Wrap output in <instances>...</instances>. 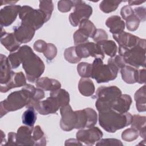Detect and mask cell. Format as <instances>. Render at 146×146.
<instances>
[{
	"instance_id": "cell-5",
	"label": "cell",
	"mask_w": 146,
	"mask_h": 146,
	"mask_svg": "<svg viewBox=\"0 0 146 146\" xmlns=\"http://www.w3.org/2000/svg\"><path fill=\"white\" fill-rule=\"evenodd\" d=\"M17 145H45L46 139L44 132L39 125L21 126L17 130Z\"/></svg>"
},
{
	"instance_id": "cell-24",
	"label": "cell",
	"mask_w": 146,
	"mask_h": 146,
	"mask_svg": "<svg viewBox=\"0 0 146 146\" xmlns=\"http://www.w3.org/2000/svg\"><path fill=\"white\" fill-rule=\"evenodd\" d=\"M36 87L46 91H54L58 90L61 87L59 81L47 77L39 78L35 81Z\"/></svg>"
},
{
	"instance_id": "cell-28",
	"label": "cell",
	"mask_w": 146,
	"mask_h": 146,
	"mask_svg": "<svg viewBox=\"0 0 146 146\" xmlns=\"http://www.w3.org/2000/svg\"><path fill=\"white\" fill-rule=\"evenodd\" d=\"M96 43L100 47L104 54L111 57L116 55L117 48L116 43L113 41L104 40Z\"/></svg>"
},
{
	"instance_id": "cell-12",
	"label": "cell",
	"mask_w": 146,
	"mask_h": 146,
	"mask_svg": "<svg viewBox=\"0 0 146 146\" xmlns=\"http://www.w3.org/2000/svg\"><path fill=\"white\" fill-rule=\"evenodd\" d=\"M75 112L77 115L76 129L90 128L96 123L97 113L92 108H87Z\"/></svg>"
},
{
	"instance_id": "cell-49",
	"label": "cell",
	"mask_w": 146,
	"mask_h": 146,
	"mask_svg": "<svg viewBox=\"0 0 146 146\" xmlns=\"http://www.w3.org/2000/svg\"><path fill=\"white\" fill-rule=\"evenodd\" d=\"M145 1H129L128 3L130 6L132 5H140V3H144Z\"/></svg>"
},
{
	"instance_id": "cell-38",
	"label": "cell",
	"mask_w": 146,
	"mask_h": 146,
	"mask_svg": "<svg viewBox=\"0 0 146 146\" xmlns=\"http://www.w3.org/2000/svg\"><path fill=\"white\" fill-rule=\"evenodd\" d=\"M8 60L11 68H17L22 63L18 51L11 53L8 56Z\"/></svg>"
},
{
	"instance_id": "cell-40",
	"label": "cell",
	"mask_w": 146,
	"mask_h": 146,
	"mask_svg": "<svg viewBox=\"0 0 146 146\" xmlns=\"http://www.w3.org/2000/svg\"><path fill=\"white\" fill-rule=\"evenodd\" d=\"M57 53L56 47L51 43H47L46 50L43 52L44 55L48 60H52L55 57Z\"/></svg>"
},
{
	"instance_id": "cell-20",
	"label": "cell",
	"mask_w": 146,
	"mask_h": 146,
	"mask_svg": "<svg viewBox=\"0 0 146 146\" xmlns=\"http://www.w3.org/2000/svg\"><path fill=\"white\" fill-rule=\"evenodd\" d=\"M1 27V43L10 52L18 50L21 43L17 40L14 33H7L6 31H3V27Z\"/></svg>"
},
{
	"instance_id": "cell-31",
	"label": "cell",
	"mask_w": 146,
	"mask_h": 146,
	"mask_svg": "<svg viewBox=\"0 0 146 146\" xmlns=\"http://www.w3.org/2000/svg\"><path fill=\"white\" fill-rule=\"evenodd\" d=\"M122 1H103L100 3V10L106 13H111L116 10Z\"/></svg>"
},
{
	"instance_id": "cell-2",
	"label": "cell",
	"mask_w": 146,
	"mask_h": 146,
	"mask_svg": "<svg viewBox=\"0 0 146 146\" xmlns=\"http://www.w3.org/2000/svg\"><path fill=\"white\" fill-rule=\"evenodd\" d=\"M132 118V116L128 112L121 113L113 110L99 112V114L100 125L110 133H114L131 124Z\"/></svg>"
},
{
	"instance_id": "cell-37",
	"label": "cell",
	"mask_w": 146,
	"mask_h": 146,
	"mask_svg": "<svg viewBox=\"0 0 146 146\" xmlns=\"http://www.w3.org/2000/svg\"><path fill=\"white\" fill-rule=\"evenodd\" d=\"M125 21L127 28L129 31L136 30L138 28L140 22V19L135 14H133L128 17Z\"/></svg>"
},
{
	"instance_id": "cell-30",
	"label": "cell",
	"mask_w": 146,
	"mask_h": 146,
	"mask_svg": "<svg viewBox=\"0 0 146 146\" xmlns=\"http://www.w3.org/2000/svg\"><path fill=\"white\" fill-rule=\"evenodd\" d=\"M36 118L37 116L35 108L34 107H29L23 112L22 116V121L24 124L29 127H33Z\"/></svg>"
},
{
	"instance_id": "cell-14",
	"label": "cell",
	"mask_w": 146,
	"mask_h": 146,
	"mask_svg": "<svg viewBox=\"0 0 146 146\" xmlns=\"http://www.w3.org/2000/svg\"><path fill=\"white\" fill-rule=\"evenodd\" d=\"M60 113L62 116L60 121L61 128L66 131H70L75 128L77 123V115L76 112L72 111L69 104L60 108Z\"/></svg>"
},
{
	"instance_id": "cell-36",
	"label": "cell",
	"mask_w": 146,
	"mask_h": 146,
	"mask_svg": "<svg viewBox=\"0 0 146 146\" xmlns=\"http://www.w3.org/2000/svg\"><path fill=\"white\" fill-rule=\"evenodd\" d=\"M139 135V132L135 128H131L125 129L121 134V138L123 140L127 141H131L135 140Z\"/></svg>"
},
{
	"instance_id": "cell-43",
	"label": "cell",
	"mask_w": 146,
	"mask_h": 146,
	"mask_svg": "<svg viewBox=\"0 0 146 146\" xmlns=\"http://www.w3.org/2000/svg\"><path fill=\"white\" fill-rule=\"evenodd\" d=\"M47 43L42 40H38L36 41L34 44V48L38 52H44L46 50Z\"/></svg>"
},
{
	"instance_id": "cell-4",
	"label": "cell",
	"mask_w": 146,
	"mask_h": 146,
	"mask_svg": "<svg viewBox=\"0 0 146 146\" xmlns=\"http://www.w3.org/2000/svg\"><path fill=\"white\" fill-rule=\"evenodd\" d=\"M34 86L26 84L20 91L11 92L1 102V117L8 112L14 111L26 106L30 102L31 95Z\"/></svg>"
},
{
	"instance_id": "cell-45",
	"label": "cell",
	"mask_w": 146,
	"mask_h": 146,
	"mask_svg": "<svg viewBox=\"0 0 146 146\" xmlns=\"http://www.w3.org/2000/svg\"><path fill=\"white\" fill-rule=\"evenodd\" d=\"M133 11L140 21H144L145 20V9L144 7H139L135 8Z\"/></svg>"
},
{
	"instance_id": "cell-18",
	"label": "cell",
	"mask_w": 146,
	"mask_h": 146,
	"mask_svg": "<svg viewBox=\"0 0 146 146\" xmlns=\"http://www.w3.org/2000/svg\"><path fill=\"white\" fill-rule=\"evenodd\" d=\"M13 30L16 39L20 43L30 42L33 39L35 31L31 26L22 23L19 26H15Z\"/></svg>"
},
{
	"instance_id": "cell-48",
	"label": "cell",
	"mask_w": 146,
	"mask_h": 146,
	"mask_svg": "<svg viewBox=\"0 0 146 146\" xmlns=\"http://www.w3.org/2000/svg\"><path fill=\"white\" fill-rule=\"evenodd\" d=\"M68 144H78V145H82V143H80L79 141L78 140L74 139H70L68 140H67L65 143V145H68Z\"/></svg>"
},
{
	"instance_id": "cell-41",
	"label": "cell",
	"mask_w": 146,
	"mask_h": 146,
	"mask_svg": "<svg viewBox=\"0 0 146 146\" xmlns=\"http://www.w3.org/2000/svg\"><path fill=\"white\" fill-rule=\"evenodd\" d=\"M108 38V35L106 31L103 29H96L95 34L93 36L92 39L96 43L102 40H107Z\"/></svg>"
},
{
	"instance_id": "cell-7",
	"label": "cell",
	"mask_w": 146,
	"mask_h": 146,
	"mask_svg": "<svg viewBox=\"0 0 146 146\" xmlns=\"http://www.w3.org/2000/svg\"><path fill=\"white\" fill-rule=\"evenodd\" d=\"M119 55L123 56L125 62L132 67L138 68H145V40L129 49L119 48Z\"/></svg>"
},
{
	"instance_id": "cell-46",
	"label": "cell",
	"mask_w": 146,
	"mask_h": 146,
	"mask_svg": "<svg viewBox=\"0 0 146 146\" xmlns=\"http://www.w3.org/2000/svg\"><path fill=\"white\" fill-rule=\"evenodd\" d=\"M5 145H17V133H15L13 132L9 133L8 140Z\"/></svg>"
},
{
	"instance_id": "cell-16",
	"label": "cell",
	"mask_w": 146,
	"mask_h": 146,
	"mask_svg": "<svg viewBox=\"0 0 146 146\" xmlns=\"http://www.w3.org/2000/svg\"><path fill=\"white\" fill-rule=\"evenodd\" d=\"M21 9L19 5H9L2 8L0 11V23L1 27L8 26L15 20Z\"/></svg>"
},
{
	"instance_id": "cell-29",
	"label": "cell",
	"mask_w": 146,
	"mask_h": 146,
	"mask_svg": "<svg viewBox=\"0 0 146 146\" xmlns=\"http://www.w3.org/2000/svg\"><path fill=\"white\" fill-rule=\"evenodd\" d=\"M145 86L139 89L135 94L136 108L139 112L145 111Z\"/></svg>"
},
{
	"instance_id": "cell-34",
	"label": "cell",
	"mask_w": 146,
	"mask_h": 146,
	"mask_svg": "<svg viewBox=\"0 0 146 146\" xmlns=\"http://www.w3.org/2000/svg\"><path fill=\"white\" fill-rule=\"evenodd\" d=\"M54 6L51 1H39V9L41 10L46 15L47 21H48L51 15Z\"/></svg>"
},
{
	"instance_id": "cell-26",
	"label": "cell",
	"mask_w": 146,
	"mask_h": 146,
	"mask_svg": "<svg viewBox=\"0 0 146 146\" xmlns=\"http://www.w3.org/2000/svg\"><path fill=\"white\" fill-rule=\"evenodd\" d=\"M78 89L80 93L85 96H90L95 92L93 82L87 78H82L79 80Z\"/></svg>"
},
{
	"instance_id": "cell-25",
	"label": "cell",
	"mask_w": 146,
	"mask_h": 146,
	"mask_svg": "<svg viewBox=\"0 0 146 146\" xmlns=\"http://www.w3.org/2000/svg\"><path fill=\"white\" fill-rule=\"evenodd\" d=\"M123 80L128 84L137 82L138 69L131 66H125L120 70Z\"/></svg>"
},
{
	"instance_id": "cell-39",
	"label": "cell",
	"mask_w": 146,
	"mask_h": 146,
	"mask_svg": "<svg viewBox=\"0 0 146 146\" xmlns=\"http://www.w3.org/2000/svg\"><path fill=\"white\" fill-rule=\"evenodd\" d=\"M108 63L112 64L118 69H121L126 65V63L125 62L123 56L120 55H115L111 57V58L108 59Z\"/></svg>"
},
{
	"instance_id": "cell-15",
	"label": "cell",
	"mask_w": 146,
	"mask_h": 146,
	"mask_svg": "<svg viewBox=\"0 0 146 146\" xmlns=\"http://www.w3.org/2000/svg\"><path fill=\"white\" fill-rule=\"evenodd\" d=\"M76 136L77 140L80 142L84 143L87 145H91L102 138L103 133L99 128L92 127L87 129L79 131L76 133Z\"/></svg>"
},
{
	"instance_id": "cell-42",
	"label": "cell",
	"mask_w": 146,
	"mask_h": 146,
	"mask_svg": "<svg viewBox=\"0 0 146 146\" xmlns=\"http://www.w3.org/2000/svg\"><path fill=\"white\" fill-rule=\"evenodd\" d=\"M96 145H122L123 143L120 140L116 139H105L100 140L96 144Z\"/></svg>"
},
{
	"instance_id": "cell-1",
	"label": "cell",
	"mask_w": 146,
	"mask_h": 146,
	"mask_svg": "<svg viewBox=\"0 0 146 146\" xmlns=\"http://www.w3.org/2000/svg\"><path fill=\"white\" fill-rule=\"evenodd\" d=\"M17 51L28 80L32 83L35 82L44 70V63L34 53L31 47L27 45L19 47Z\"/></svg>"
},
{
	"instance_id": "cell-3",
	"label": "cell",
	"mask_w": 146,
	"mask_h": 146,
	"mask_svg": "<svg viewBox=\"0 0 146 146\" xmlns=\"http://www.w3.org/2000/svg\"><path fill=\"white\" fill-rule=\"evenodd\" d=\"M46 100L36 102L34 108L41 115L56 113L59 108L69 104V94L63 89L51 91Z\"/></svg>"
},
{
	"instance_id": "cell-17",
	"label": "cell",
	"mask_w": 146,
	"mask_h": 146,
	"mask_svg": "<svg viewBox=\"0 0 146 146\" xmlns=\"http://www.w3.org/2000/svg\"><path fill=\"white\" fill-rule=\"evenodd\" d=\"M113 38L119 43V48L123 49H129L139 44L143 40L138 36L124 31L120 34H113Z\"/></svg>"
},
{
	"instance_id": "cell-8",
	"label": "cell",
	"mask_w": 146,
	"mask_h": 146,
	"mask_svg": "<svg viewBox=\"0 0 146 146\" xmlns=\"http://www.w3.org/2000/svg\"><path fill=\"white\" fill-rule=\"evenodd\" d=\"M91 64V78L95 79L98 83L108 82L117 76L119 69L109 63L104 64L100 58H95Z\"/></svg>"
},
{
	"instance_id": "cell-6",
	"label": "cell",
	"mask_w": 146,
	"mask_h": 146,
	"mask_svg": "<svg viewBox=\"0 0 146 146\" xmlns=\"http://www.w3.org/2000/svg\"><path fill=\"white\" fill-rule=\"evenodd\" d=\"M121 95V90L116 86L99 87L94 97L97 99L95 106L99 112L111 110L112 103Z\"/></svg>"
},
{
	"instance_id": "cell-19",
	"label": "cell",
	"mask_w": 146,
	"mask_h": 146,
	"mask_svg": "<svg viewBox=\"0 0 146 146\" xmlns=\"http://www.w3.org/2000/svg\"><path fill=\"white\" fill-rule=\"evenodd\" d=\"M26 84V80L23 72H14L13 71L9 81L5 84L1 85L0 91L1 92H6L12 88L24 86Z\"/></svg>"
},
{
	"instance_id": "cell-10",
	"label": "cell",
	"mask_w": 146,
	"mask_h": 146,
	"mask_svg": "<svg viewBox=\"0 0 146 146\" xmlns=\"http://www.w3.org/2000/svg\"><path fill=\"white\" fill-rule=\"evenodd\" d=\"M79 24V29L74 34V43L75 45L88 42V38L89 37L92 38L96 31L95 25L88 19L81 21Z\"/></svg>"
},
{
	"instance_id": "cell-32",
	"label": "cell",
	"mask_w": 146,
	"mask_h": 146,
	"mask_svg": "<svg viewBox=\"0 0 146 146\" xmlns=\"http://www.w3.org/2000/svg\"><path fill=\"white\" fill-rule=\"evenodd\" d=\"M77 71L82 78H90L92 73V64L86 62H82L78 65Z\"/></svg>"
},
{
	"instance_id": "cell-21",
	"label": "cell",
	"mask_w": 146,
	"mask_h": 146,
	"mask_svg": "<svg viewBox=\"0 0 146 146\" xmlns=\"http://www.w3.org/2000/svg\"><path fill=\"white\" fill-rule=\"evenodd\" d=\"M131 103L132 99L129 95L121 94L112 103L111 110L121 113H125L129 110Z\"/></svg>"
},
{
	"instance_id": "cell-23",
	"label": "cell",
	"mask_w": 146,
	"mask_h": 146,
	"mask_svg": "<svg viewBox=\"0 0 146 146\" xmlns=\"http://www.w3.org/2000/svg\"><path fill=\"white\" fill-rule=\"evenodd\" d=\"M106 25L113 34H117L123 32L125 27L124 22L117 15L109 17L106 21Z\"/></svg>"
},
{
	"instance_id": "cell-27",
	"label": "cell",
	"mask_w": 146,
	"mask_h": 146,
	"mask_svg": "<svg viewBox=\"0 0 146 146\" xmlns=\"http://www.w3.org/2000/svg\"><path fill=\"white\" fill-rule=\"evenodd\" d=\"M131 124V128L137 130L139 135L144 139L145 137V117L134 115L132 116Z\"/></svg>"
},
{
	"instance_id": "cell-9",
	"label": "cell",
	"mask_w": 146,
	"mask_h": 146,
	"mask_svg": "<svg viewBox=\"0 0 146 146\" xmlns=\"http://www.w3.org/2000/svg\"><path fill=\"white\" fill-rule=\"evenodd\" d=\"M19 17L22 20V23L30 26L35 30L47 22L46 16L41 10L34 9L29 6L21 7Z\"/></svg>"
},
{
	"instance_id": "cell-47",
	"label": "cell",
	"mask_w": 146,
	"mask_h": 146,
	"mask_svg": "<svg viewBox=\"0 0 146 146\" xmlns=\"http://www.w3.org/2000/svg\"><path fill=\"white\" fill-rule=\"evenodd\" d=\"M137 82L142 84L145 83V69H138V74H137Z\"/></svg>"
},
{
	"instance_id": "cell-35",
	"label": "cell",
	"mask_w": 146,
	"mask_h": 146,
	"mask_svg": "<svg viewBox=\"0 0 146 146\" xmlns=\"http://www.w3.org/2000/svg\"><path fill=\"white\" fill-rule=\"evenodd\" d=\"M80 1H60L58 3V10L61 12L69 11L73 6H76Z\"/></svg>"
},
{
	"instance_id": "cell-44",
	"label": "cell",
	"mask_w": 146,
	"mask_h": 146,
	"mask_svg": "<svg viewBox=\"0 0 146 146\" xmlns=\"http://www.w3.org/2000/svg\"><path fill=\"white\" fill-rule=\"evenodd\" d=\"M120 14L123 19L126 20V19L128 17H129V16L134 14V11L132 10V9L131 7V6L127 5V6H124L121 8Z\"/></svg>"
},
{
	"instance_id": "cell-13",
	"label": "cell",
	"mask_w": 146,
	"mask_h": 146,
	"mask_svg": "<svg viewBox=\"0 0 146 146\" xmlns=\"http://www.w3.org/2000/svg\"><path fill=\"white\" fill-rule=\"evenodd\" d=\"M92 13V7L83 1H80L79 3L75 6L74 12L71 13L69 16L70 23L73 26H77L81 21L88 19Z\"/></svg>"
},
{
	"instance_id": "cell-33",
	"label": "cell",
	"mask_w": 146,
	"mask_h": 146,
	"mask_svg": "<svg viewBox=\"0 0 146 146\" xmlns=\"http://www.w3.org/2000/svg\"><path fill=\"white\" fill-rule=\"evenodd\" d=\"M64 55L66 60L72 63H78L81 60V58L78 56L76 52L75 46L66 48L64 51Z\"/></svg>"
},
{
	"instance_id": "cell-22",
	"label": "cell",
	"mask_w": 146,
	"mask_h": 146,
	"mask_svg": "<svg viewBox=\"0 0 146 146\" xmlns=\"http://www.w3.org/2000/svg\"><path fill=\"white\" fill-rule=\"evenodd\" d=\"M0 82L1 85L6 84L11 78L13 71L8 60V58L3 54H1L0 57Z\"/></svg>"
},
{
	"instance_id": "cell-11",
	"label": "cell",
	"mask_w": 146,
	"mask_h": 146,
	"mask_svg": "<svg viewBox=\"0 0 146 146\" xmlns=\"http://www.w3.org/2000/svg\"><path fill=\"white\" fill-rule=\"evenodd\" d=\"M75 50L78 56L80 58H88L92 56L95 58L103 59L104 54L102 51L100 47L96 43L87 42L86 43L78 44L75 46Z\"/></svg>"
}]
</instances>
